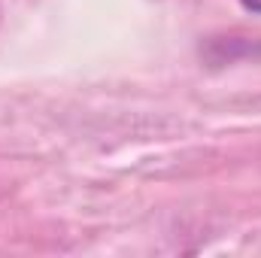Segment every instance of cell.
<instances>
[{"mask_svg": "<svg viewBox=\"0 0 261 258\" xmlns=\"http://www.w3.org/2000/svg\"><path fill=\"white\" fill-rule=\"evenodd\" d=\"M240 3H243V9H246V12L261 15V0H240Z\"/></svg>", "mask_w": 261, "mask_h": 258, "instance_id": "6da1fadb", "label": "cell"}]
</instances>
